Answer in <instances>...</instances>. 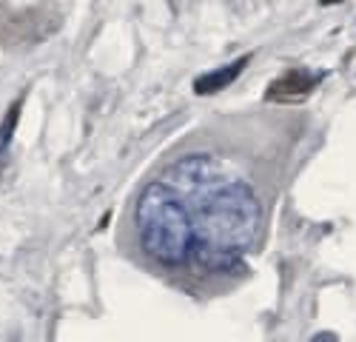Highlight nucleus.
<instances>
[{
	"mask_svg": "<svg viewBox=\"0 0 356 342\" xmlns=\"http://www.w3.org/2000/svg\"><path fill=\"white\" fill-rule=\"evenodd\" d=\"M194 200L197 222L191 256L205 271H234L262 225V206L254 188L243 180H217Z\"/></svg>",
	"mask_w": 356,
	"mask_h": 342,
	"instance_id": "f257e3e1",
	"label": "nucleus"
},
{
	"mask_svg": "<svg viewBox=\"0 0 356 342\" xmlns=\"http://www.w3.org/2000/svg\"><path fill=\"white\" fill-rule=\"evenodd\" d=\"M137 237L143 251L160 266H180L188 260L194 243V220L188 206L168 183H148L134 209Z\"/></svg>",
	"mask_w": 356,
	"mask_h": 342,
	"instance_id": "f03ea898",
	"label": "nucleus"
},
{
	"mask_svg": "<svg viewBox=\"0 0 356 342\" xmlns=\"http://www.w3.org/2000/svg\"><path fill=\"white\" fill-rule=\"evenodd\" d=\"M217 180H222L220 177V163L209 154H191V157H183L171 168V183L168 186L177 194L186 191V194L197 197L205 188H211Z\"/></svg>",
	"mask_w": 356,
	"mask_h": 342,
	"instance_id": "7ed1b4c3",
	"label": "nucleus"
},
{
	"mask_svg": "<svg viewBox=\"0 0 356 342\" xmlns=\"http://www.w3.org/2000/svg\"><path fill=\"white\" fill-rule=\"evenodd\" d=\"M322 72H308V69H288L271 86L265 89V100L268 103H302L311 97V92L319 86Z\"/></svg>",
	"mask_w": 356,
	"mask_h": 342,
	"instance_id": "20e7f679",
	"label": "nucleus"
},
{
	"mask_svg": "<svg viewBox=\"0 0 356 342\" xmlns=\"http://www.w3.org/2000/svg\"><path fill=\"white\" fill-rule=\"evenodd\" d=\"M248 60H251V57L245 54V57H236V60H231L228 66H220V69H214V72H205L202 77L194 80V95H200V97H211V95L228 89V86L245 72Z\"/></svg>",
	"mask_w": 356,
	"mask_h": 342,
	"instance_id": "39448f33",
	"label": "nucleus"
},
{
	"mask_svg": "<svg viewBox=\"0 0 356 342\" xmlns=\"http://www.w3.org/2000/svg\"><path fill=\"white\" fill-rule=\"evenodd\" d=\"M20 106H23V97L17 103H12V108L6 111L3 123H0V154L12 146V137H15V129H17V120H20Z\"/></svg>",
	"mask_w": 356,
	"mask_h": 342,
	"instance_id": "423d86ee",
	"label": "nucleus"
},
{
	"mask_svg": "<svg viewBox=\"0 0 356 342\" xmlns=\"http://www.w3.org/2000/svg\"><path fill=\"white\" fill-rule=\"evenodd\" d=\"M311 342H339V336L334 331H319V334L311 336Z\"/></svg>",
	"mask_w": 356,
	"mask_h": 342,
	"instance_id": "0eeeda50",
	"label": "nucleus"
},
{
	"mask_svg": "<svg viewBox=\"0 0 356 342\" xmlns=\"http://www.w3.org/2000/svg\"><path fill=\"white\" fill-rule=\"evenodd\" d=\"M322 6H337V3H342V0H319Z\"/></svg>",
	"mask_w": 356,
	"mask_h": 342,
	"instance_id": "6e6552de",
	"label": "nucleus"
}]
</instances>
